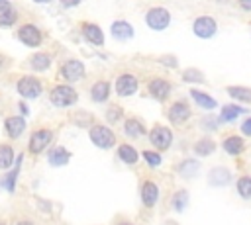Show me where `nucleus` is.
Masks as SVG:
<instances>
[{
    "mask_svg": "<svg viewBox=\"0 0 251 225\" xmlns=\"http://www.w3.org/2000/svg\"><path fill=\"white\" fill-rule=\"evenodd\" d=\"M51 102H53L57 108L73 106V104L76 102V92H75V88L65 86V84L55 86V88L51 90Z\"/></svg>",
    "mask_w": 251,
    "mask_h": 225,
    "instance_id": "1",
    "label": "nucleus"
},
{
    "mask_svg": "<svg viewBox=\"0 0 251 225\" xmlns=\"http://www.w3.org/2000/svg\"><path fill=\"white\" fill-rule=\"evenodd\" d=\"M90 141L100 149H110L116 143V135L104 125H94L90 129Z\"/></svg>",
    "mask_w": 251,
    "mask_h": 225,
    "instance_id": "2",
    "label": "nucleus"
},
{
    "mask_svg": "<svg viewBox=\"0 0 251 225\" xmlns=\"http://www.w3.org/2000/svg\"><path fill=\"white\" fill-rule=\"evenodd\" d=\"M169 22H171V16H169V12L165 8H151L147 12V25L151 29L161 31V29H165L169 25Z\"/></svg>",
    "mask_w": 251,
    "mask_h": 225,
    "instance_id": "3",
    "label": "nucleus"
},
{
    "mask_svg": "<svg viewBox=\"0 0 251 225\" xmlns=\"http://www.w3.org/2000/svg\"><path fill=\"white\" fill-rule=\"evenodd\" d=\"M18 92L24 98H37L41 94V82L33 76H24L18 80Z\"/></svg>",
    "mask_w": 251,
    "mask_h": 225,
    "instance_id": "4",
    "label": "nucleus"
},
{
    "mask_svg": "<svg viewBox=\"0 0 251 225\" xmlns=\"http://www.w3.org/2000/svg\"><path fill=\"white\" fill-rule=\"evenodd\" d=\"M194 33L198 35V37H202V39H208V37H212L214 33H216V22H214V18H210V16H200V18H196V22H194Z\"/></svg>",
    "mask_w": 251,
    "mask_h": 225,
    "instance_id": "5",
    "label": "nucleus"
},
{
    "mask_svg": "<svg viewBox=\"0 0 251 225\" xmlns=\"http://www.w3.org/2000/svg\"><path fill=\"white\" fill-rule=\"evenodd\" d=\"M149 139H151V143H153L159 151H165V149L171 145L173 135H171V131H169L167 127H163V125H155V127L151 129V133H149Z\"/></svg>",
    "mask_w": 251,
    "mask_h": 225,
    "instance_id": "6",
    "label": "nucleus"
},
{
    "mask_svg": "<svg viewBox=\"0 0 251 225\" xmlns=\"http://www.w3.org/2000/svg\"><path fill=\"white\" fill-rule=\"evenodd\" d=\"M18 37H20L22 43H25V45H29V47H37V45L41 43V33H39V29H37L35 25H31V23L24 25V27L18 31Z\"/></svg>",
    "mask_w": 251,
    "mask_h": 225,
    "instance_id": "7",
    "label": "nucleus"
},
{
    "mask_svg": "<svg viewBox=\"0 0 251 225\" xmlns=\"http://www.w3.org/2000/svg\"><path fill=\"white\" fill-rule=\"evenodd\" d=\"M61 74H63V78L75 82V80H78V78L84 76V65L80 61H67L61 67Z\"/></svg>",
    "mask_w": 251,
    "mask_h": 225,
    "instance_id": "8",
    "label": "nucleus"
},
{
    "mask_svg": "<svg viewBox=\"0 0 251 225\" xmlns=\"http://www.w3.org/2000/svg\"><path fill=\"white\" fill-rule=\"evenodd\" d=\"M51 137H53V133H51L49 129H39V131H35V133L31 135V139H29V151H31V153L43 151V149L51 143Z\"/></svg>",
    "mask_w": 251,
    "mask_h": 225,
    "instance_id": "9",
    "label": "nucleus"
},
{
    "mask_svg": "<svg viewBox=\"0 0 251 225\" xmlns=\"http://www.w3.org/2000/svg\"><path fill=\"white\" fill-rule=\"evenodd\" d=\"M135 90H137V80H135V76H131V74H122V76L116 80V92H118L120 96H131Z\"/></svg>",
    "mask_w": 251,
    "mask_h": 225,
    "instance_id": "10",
    "label": "nucleus"
},
{
    "mask_svg": "<svg viewBox=\"0 0 251 225\" xmlns=\"http://www.w3.org/2000/svg\"><path fill=\"white\" fill-rule=\"evenodd\" d=\"M4 127H6V131H8V135L12 139H18L24 133V129H25V119L24 117H18V115L8 117L6 123H4Z\"/></svg>",
    "mask_w": 251,
    "mask_h": 225,
    "instance_id": "11",
    "label": "nucleus"
},
{
    "mask_svg": "<svg viewBox=\"0 0 251 225\" xmlns=\"http://www.w3.org/2000/svg\"><path fill=\"white\" fill-rule=\"evenodd\" d=\"M149 92L157 100H165L169 96V92H171V84L167 80H163V78H155V80L149 82Z\"/></svg>",
    "mask_w": 251,
    "mask_h": 225,
    "instance_id": "12",
    "label": "nucleus"
},
{
    "mask_svg": "<svg viewBox=\"0 0 251 225\" xmlns=\"http://www.w3.org/2000/svg\"><path fill=\"white\" fill-rule=\"evenodd\" d=\"M141 198H143V203L147 207L155 205L157 200H159V188L153 184V182H145L143 188H141Z\"/></svg>",
    "mask_w": 251,
    "mask_h": 225,
    "instance_id": "13",
    "label": "nucleus"
},
{
    "mask_svg": "<svg viewBox=\"0 0 251 225\" xmlns=\"http://www.w3.org/2000/svg\"><path fill=\"white\" fill-rule=\"evenodd\" d=\"M112 35L120 41H126L133 35V27L127 23V22H114L112 23Z\"/></svg>",
    "mask_w": 251,
    "mask_h": 225,
    "instance_id": "14",
    "label": "nucleus"
},
{
    "mask_svg": "<svg viewBox=\"0 0 251 225\" xmlns=\"http://www.w3.org/2000/svg\"><path fill=\"white\" fill-rule=\"evenodd\" d=\"M82 33H84V37H86L90 43H94V45H102V43H104V33H102V29H100L98 25H94V23H84Z\"/></svg>",
    "mask_w": 251,
    "mask_h": 225,
    "instance_id": "15",
    "label": "nucleus"
},
{
    "mask_svg": "<svg viewBox=\"0 0 251 225\" xmlns=\"http://www.w3.org/2000/svg\"><path fill=\"white\" fill-rule=\"evenodd\" d=\"M188 115H190V110H188V106L182 104V102H176V104L169 110V117H171V121H175V123H182L184 119H188Z\"/></svg>",
    "mask_w": 251,
    "mask_h": 225,
    "instance_id": "16",
    "label": "nucleus"
},
{
    "mask_svg": "<svg viewBox=\"0 0 251 225\" xmlns=\"http://www.w3.org/2000/svg\"><path fill=\"white\" fill-rule=\"evenodd\" d=\"M69 158H71V155H69V151H65L63 147H57V149H53V151L49 153V162H51L53 166H63V164L69 162Z\"/></svg>",
    "mask_w": 251,
    "mask_h": 225,
    "instance_id": "17",
    "label": "nucleus"
},
{
    "mask_svg": "<svg viewBox=\"0 0 251 225\" xmlns=\"http://www.w3.org/2000/svg\"><path fill=\"white\" fill-rule=\"evenodd\" d=\"M124 131H126L127 137H141V135H145V127L137 119H127L126 125H124Z\"/></svg>",
    "mask_w": 251,
    "mask_h": 225,
    "instance_id": "18",
    "label": "nucleus"
},
{
    "mask_svg": "<svg viewBox=\"0 0 251 225\" xmlns=\"http://www.w3.org/2000/svg\"><path fill=\"white\" fill-rule=\"evenodd\" d=\"M227 94L239 102H251V88H245V86H229L227 88Z\"/></svg>",
    "mask_w": 251,
    "mask_h": 225,
    "instance_id": "19",
    "label": "nucleus"
},
{
    "mask_svg": "<svg viewBox=\"0 0 251 225\" xmlns=\"http://www.w3.org/2000/svg\"><path fill=\"white\" fill-rule=\"evenodd\" d=\"M92 100H96V102H104L106 98H108V94H110V84L108 82H96L94 86H92Z\"/></svg>",
    "mask_w": 251,
    "mask_h": 225,
    "instance_id": "20",
    "label": "nucleus"
},
{
    "mask_svg": "<svg viewBox=\"0 0 251 225\" xmlns=\"http://www.w3.org/2000/svg\"><path fill=\"white\" fill-rule=\"evenodd\" d=\"M118 155H120V158L124 160V162H127V164H135L137 162V151L131 147V145H122L120 147V151H118Z\"/></svg>",
    "mask_w": 251,
    "mask_h": 225,
    "instance_id": "21",
    "label": "nucleus"
},
{
    "mask_svg": "<svg viewBox=\"0 0 251 225\" xmlns=\"http://www.w3.org/2000/svg\"><path fill=\"white\" fill-rule=\"evenodd\" d=\"M210 182L214 186H226L229 182V172L226 168H214L210 172Z\"/></svg>",
    "mask_w": 251,
    "mask_h": 225,
    "instance_id": "22",
    "label": "nucleus"
},
{
    "mask_svg": "<svg viewBox=\"0 0 251 225\" xmlns=\"http://www.w3.org/2000/svg\"><path fill=\"white\" fill-rule=\"evenodd\" d=\"M22 158L24 157H18L16 158V164H14V168L10 170V174L4 178V186H6V190L8 192H14V186H16V178H18V172H20V164H22Z\"/></svg>",
    "mask_w": 251,
    "mask_h": 225,
    "instance_id": "23",
    "label": "nucleus"
},
{
    "mask_svg": "<svg viewBox=\"0 0 251 225\" xmlns=\"http://www.w3.org/2000/svg\"><path fill=\"white\" fill-rule=\"evenodd\" d=\"M14 162V149L8 145H0V168H10Z\"/></svg>",
    "mask_w": 251,
    "mask_h": 225,
    "instance_id": "24",
    "label": "nucleus"
},
{
    "mask_svg": "<svg viewBox=\"0 0 251 225\" xmlns=\"http://www.w3.org/2000/svg\"><path fill=\"white\" fill-rule=\"evenodd\" d=\"M224 149L229 153V155H239L243 151V141L239 137H227L224 141Z\"/></svg>",
    "mask_w": 251,
    "mask_h": 225,
    "instance_id": "25",
    "label": "nucleus"
},
{
    "mask_svg": "<svg viewBox=\"0 0 251 225\" xmlns=\"http://www.w3.org/2000/svg\"><path fill=\"white\" fill-rule=\"evenodd\" d=\"M190 94H192V98L198 102V106H202V108H206V110L216 108V100H214V98H210L208 94H202V92H198V90H192Z\"/></svg>",
    "mask_w": 251,
    "mask_h": 225,
    "instance_id": "26",
    "label": "nucleus"
},
{
    "mask_svg": "<svg viewBox=\"0 0 251 225\" xmlns=\"http://www.w3.org/2000/svg\"><path fill=\"white\" fill-rule=\"evenodd\" d=\"M214 149H216V145H214L212 139H200V141L194 145V151H196V155H200V157L210 155Z\"/></svg>",
    "mask_w": 251,
    "mask_h": 225,
    "instance_id": "27",
    "label": "nucleus"
},
{
    "mask_svg": "<svg viewBox=\"0 0 251 225\" xmlns=\"http://www.w3.org/2000/svg\"><path fill=\"white\" fill-rule=\"evenodd\" d=\"M49 63H51V59H49V55H45V53H37V55L31 57V67H33L35 70H45V68L49 67Z\"/></svg>",
    "mask_w": 251,
    "mask_h": 225,
    "instance_id": "28",
    "label": "nucleus"
},
{
    "mask_svg": "<svg viewBox=\"0 0 251 225\" xmlns=\"http://www.w3.org/2000/svg\"><path fill=\"white\" fill-rule=\"evenodd\" d=\"M241 112H243V110L237 108V106H231V104H229V106H224V108H222V113H220V119H222V121H231V119H235Z\"/></svg>",
    "mask_w": 251,
    "mask_h": 225,
    "instance_id": "29",
    "label": "nucleus"
},
{
    "mask_svg": "<svg viewBox=\"0 0 251 225\" xmlns=\"http://www.w3.org/2000/svg\"><path fill=\"white\" fill-rule=\"evenodd\" d=\"M237 192L241 198H251V178L243 176L237 180Z\"/></svg>",
    "mask_w": 251,
    "mask_h": 225,
    "instance_id": "30",
    "label": "nucleus"
},
{
    "mask_svg": "<svg viewBox=\"0 0 251 225\" xmlns=\"http://www.w3.org/2000/svg\"><path fill=\"white\" fill-rule=\"evenodd\" d=\"M16 12L10 8V10H4V12H0V27H10L14 22H16Z\"/></svg>",
    "mask_w": 251,
    "mask_h": 225,
    "instance_id": "31",
    "label": "nucleus"
},
{
    "mask_svg": "<svg viewBox=\"0 0 251 225\" xmlns=\"http://www.w3.org/2000/svg\"><path fill=\"white\" fill-rule=\"evenodd\" d=\"M186 202H188V194H186L184 190L176 192V194H175V198H173V205H175V209H176V211H182V209H184V205H186Z\"/></svg>",
    "mask_w": 251,
    "mask_h": 225,
    "instance_id": "32",
    "label": "nucleus"
},
{
    "mask_svg": "<svg viewBox=\"0 0 251 225\" xmlns=\"http://www.w3.org/2000/svg\"><path fill=\"white\" fill-rule=\"evenodd\" d=\"M196 170H198V162L196 160H184L182 166H180V174L182 176H192Z\"/></svg>",
    "mask_w": 251,
    "mask_h": 225,
    "instance_id": "33",
    "label": "nucleus"
},
{
    "mask_svg": "<svg viewBox=\"0 0 251 225\" xmlns=\"http://www.w3.org/2000/svg\"><path fill=\"white\" fill-rule=\"evenodd\" d=\"M182 78L186 80V82H202L204 80V76L196 70V68H190V70H186L184 74H182Z\"/></svg>",
    "mask_w": 251,
    "mask_h": 225,
    "instance_id": "34",
    "label": "nucleus"
},
{
    "mask_svg": "<svg viewBox=\"0 0 251 225\" xmlns=\"http://www.w3.org/2000/svg\"><path fill=\"white\" fill-rule=\"evenodd\" d=\"M143 157H145V160H147L151 166H159V164H161V155H157V153L145 151V153H143Z\"/></svg>",
    "mask_w": 251,
    "mask_h": 225,
    "instance_id": "35",
    "label": "nucleus"
},
{
    "mask_svg": "<svg viewBox=\"0 0 251 225\" xmlns=\"http://www.w3.org/2000/svg\"><path fill=\"white\" fill-rule=\"evenodd\" d=\"M241 131H243L245 135H251V117H249V119H247V121L241 125Z\"/></svg>",
    "mask_w": 251,
    "mask_h": 225,
    "instance_id": "36",
    "label": "nucleus"
},
{
    "mask_svg": "<svg viewBox=\"0 0 251 225\" xmlns=\"http://www.w3.org/2000/svg\"><path fill=\"white\" fill-rule=\"evenodd\" d=\"M239 6H241L243 10H249V12H251V0H239Z\"/></svg>",
    "mask_w": 251,
    "mask_h": 225,
    "instance_id": "37",
    "label": "nucleus"
},
{
    "mask_svg": "<svg viewBox=\"0 0 251 225\" xmlns=\"http://www.w3.org/2000/svg\"><path fill=\"white\" fill-rule=\"evenodd\" d=\"M12 8V4L8 2V0H0V12H4V10H10Z\"/></svg>",
    "mask_w": 251,
    "mask_h": 225,
    "instance_id": "38",
    "label": "nucleus"
},
{
    "mask_svg": "<svg viewBox=\"0 0 251 225\" xmlns=\"http://www.w3.org/2000/svg\"><path fill=\"white\" fill-rule=\"evenodd\" d=\"M120 115V112L118 110H112V112H108V117H110V121H116V117Z\"/></svg>",
    "mask_w": 251,
    "mask_h": 225,
    "instance_id": "39",
    "label": "nucleus"
},
{
    "mask_svg": "<svg viewBox=\"0 0 251 225\" xmlns=\"http://www.w3.org/2000/svg\"><path fill=\"white\" fill-rule=\"evenodd\" d=\"M63 2V6H76L80 0H61Z\"/></svg>",
    "mask_w": 251,
    "mask_h": 225,
    "instance_id": "40",
    "label": "nucleus"
},
{
    "mask_svg": "<svg viewBox=\"0 0 251 225\" xmlns=\"http://www.w3.org/2000/svg\"><path fill=\"white\" fill-rule=\"evenodd\" d=\"M18 225H33V223H31V221H20Z\"/></svg>",
    "mask_w": 251,
    "mask_h": 225,
    "instance_id": "41",
    "label": "nucleus"
},
{
    "mask_svg": "<svg viewBox=\"0 0 251 225\" xmlns=\"http://www.w3.org/2000/svg\"><path fill=\"white\" fill-rule=\"evenodd\" d=\"M35 2H41L43 4V2H49V0H35Z\"/></svg>",
    "mask_w": 251,
    "mask_h": 225,
    "instance_id": "42",
    "label": "nucleus"
},
{
    "mask_svg": "<svg viewBox=\"0 0 251 225\" xmlns=\"http://www.w3.org/2000/svg\"><path fill=\"white\" fill-rule=\"evenodd\" d=\"M0 63H2V59H0Z\"/></svg>",
    "mask_w": 251,
    "mask_h": 225,
    "instance_id": "43",
    "label": "nucleus"
},
{
    "mask_svg": "<svg viewBox=\"0 0 251 225\" xmlns=\"http://www.w3.org/2000/svg\"><path fill=\"white\" fill-rule=\"evenodd\" d=\"M0 225H4V223H0Z\"/></svg>",
    "mask_w": 251,
    "mask_h": 225,
    "instance_id": "44",
    "label": "nucleus"
}]
</instances>
